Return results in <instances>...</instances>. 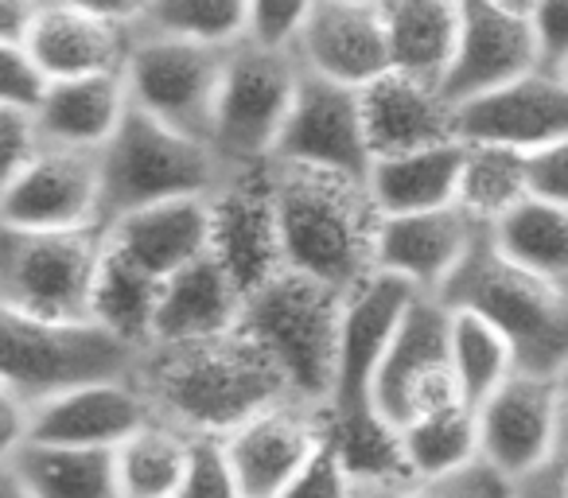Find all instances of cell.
Listing matches in <instances>:
<instances>
[{
	"label": "cell",
	"mask_w": 568,
	"mask_h": 498,
	"mask_svg": "<svg viewBox=\"0 0 568 498\" xmlns=\"http://www.w3.org/2000/svg\"><path fill=\"white\" fill-rule=\"evenodd\" d=\"M133 386L149 402L152 420L187 440H230L293 397L281 366L245 327L203 343H156L141 355Z\"/></svg>",
	"instance_id": "1"
},
{
	"label": "cell",
	"mask_w": 568,
	"mask_h": 498,
	"mask_svg": "<svg viewBox=\"0 0 568 498\" xmlns=\"http://www.w3.org/2000/svg\"><path fill=\"white\" fill-rule=\"evenodd\" d=\"M288 270L355 296L378 277L382 211L371 183L320 167L276 164Z\"/></svg>",
	"instance_id": "2"
},
{
	"label": "cell",
	"mask_w": 568,
	"mask_h": 498,
	"mask_svg": "<svg viewBox=\"0 0 568 498\" xmlns=\"http://www.w3.org/2000/svg\"><path fill=\"white\" fill-rule=\"evenodd\" d=\"M452 312H471L498 327L518 358V374L557 378L568 366V285L545 281L498 254L487 234L440 296Z\"/></svg>",
	"instance_id": "3"
},
{
	"label": "cell",
	"mask_w": 568,
	"mask_h": 498,
	"mask_svg": "<svg viewBox=\"0 0 568 498\" xmlns=\"http://www.w3.org/2000/svg\"><path fill=\"white\" fill-rule=\"evenodd\" d=\"M351 296L304 273H281L245 304V332L281 366L296 402L327 409L339 389Z\"/></svg>",
	"instance_id": "4"
},
{
	"label": "cell",
	"mask_w": 568,
	"mask_h": 498,
	"mask_svg": "<svg viewBox=\"0 0 568 498\" xmlns=\"http://www.w3.org/2000/svg\"><path fill=\"white\" fill-rule=\"evenodd\" d=\"M4 374L0 389L36 405L55 402L74 389L133 382L144 350L121 343L94 319H24L4 312Z\"/></svg>",
	"instance_id": "5"
},
{
	"label": "cell",
	"mask_w": 568,
	"mask_h": 498,
	"mask_svg": "<svg viewBox=\"0 0 568 498\" xmlns=\"http://www.w3.org/2000/svg\"><path fill=\"white\" fill-rule=\"evenodd\" d=\"M226 164L206 141L180 133L141 110H129L121 133L102 152L105 226L144 206L175 199H211Z\"/></svg>",
	"instance_id": "6"
},
{
	"label": "cell",
	"mask_w": 568,
	"mask_h": 498,
	"mask_svg": "<svg viewBox=\"0 0 568 498\" xmlns=\"http://www.w3.org/2000/svg\"><path fill=\"white\" fill-rule=\"evenodd\" d=\"M105 250V226L74 234H24L0 226V312L51 324L90 319Z\"/></svg>",
	"instance_id": "7"
},
{
	"label": "cell",
	"mask_w": 568,
	"mask_h": 498,
	"mask_svg": "<svg viewBox=\"0 0 568 498\" xmlns=\"http://www.w3.org/2000/svg\"><path fill=\"white\" fill-rule=\"evenodd\" d=\"M304 67L296 55H276L242 43L226 55L211 149L226 167L273 164L284 125L293 118Z\"/></svg>",
	"instance_id": "8"
},
{
	"label": "cell",
	"mask_w": 568,
	"mask_h": 498,
	"mask_svg": "<svg viewBox=\"0 0 568 498\" xmlns=\"http://www.w3.org/2000/svg\"><path fill=\"white\" fill-rule=\"evenodd\" d=\"M206 203H211V257L230 273L245 301L288 273L281 203H276V164L226 167L219 191Z\"/></svg>",
	"instance_id": "9"
},
{
	"label": "cell",
	"mask_w": 568,
	"mask_h": 498,
	"mask_svg": "<svg viewBox=\"0 0 568 498\" xmlns=\"http://www.w3.org/2000/svg\"><path fill=\"white\" fill-rule=\"evenodd\" d=\"M464 402L452 370V308L436 296H417L378 363L371 405L394 428Z\"/></svg>",
	"instance_id": "10"
},
{
	"label": "cell",
	"mask_w": 568,
	"mask_h": 498,
	"mask_svg": "<svg viewBox=\"0 0 568 498\" xmlns=\"http://www.w3.org/2000/svg\"><path fill=\"white\" fill-rule=\"evenodd\" d=\"M226 55L230 51L199 48V43L136 35L125 67L133 110L211 144Z\"/></svg>",
	"instance_id": "11"
},
{
	"label": "cell",
	"mask_w": 568,
	"mask_h": 498,
	"mask_svg": "<svg viewBox=\"0 0 568 498\" xmlns=\"http://www.w3.org/2000/svg\"><path fill=\"white\" fill-rule=\"evenodd\" d=\"M136 17L141 4L125 0H51L40 4L28 55L51 82L125 74L136 48Z\"/></svg>",
	"instance_id": "12"
},
{
	"label": "cell",
	"mask_w": 568,
	"mask_h": 498,
	"mask_svg": "<svg viewBox=\"0 0 568 498\" xmlns=\"http://www.w3.org/2000/svg\"><path fill=\"white\" fill-rule=\"evenodd\" d=\"M0 226L24 234H74L105 226L102 156L48 149L0 187Z\"/></svg>",
	"instance_id": "13"
},
{
	"label": "cell",
	"mask_w": 568,
	"mask_h": 498,
	"mask_svg": "<svg viewBox=\"0 0 568 498\" xmlns=\"http://www.w3.org/2000/svg\"><path fill=\"white\" fill-rule=\"evenodd\" d=\"M545 71L541 40H537L534 4L510 0H467L459 55L452 67L444 94L456 105L506 90L529 74Z\"/></svg>",
	"instance_id": "14"
},
{
	"label": "cell",
	"mask_w": 568,
	"mask_h": 498,
	"mask_svg": "<svg viewBox=\"0 0 568 498\" xmlns=\"http://www.w3.org/2000/svg\"><path fill=\"white\" fill-rule=\"evenodd\" d=\"M475 417H479V464L514 487L552 456L565 425V402L552 378L514 374L490 402L475 409Z\"/></svg>",
	"instance_id": "15"
},
{
	"label": "cell",
	"mask_w": 568,
	"mask_h": 498,
	"mask_svg": "<svg viewBox=\"0 0 568 498\" xmlns=\"http://www.w3.org/2000/svg\"><path fill=\"white\" fill-rule=\"evenodd\" d=\"M296 59L308 74L363 94L394 71L386 0H316L308 4Z\"/></svg>",
	"instance_id": "16"
},
{
	"label": "cell",
	"mask_w": 568,
	"mask_h": 498,
	"mask_svg": "<svg viewBox=\"0 0 568 498\" xmlns=\"http://www.w3.org/2000/svg\"><path fill=\"white\" fill-rule=\"evenodd\" d=\"M273 164L320 167L366 180L371 175V144H366L363 102L355 90H343L304 71L293 118L284 125Z\"/></svg>",
	"instance_id": "17"
},
{
	"label": "cell",
	"mask_w": 568,
	"mask_h": 498,
	"mask_svg": "<svg viewBox=\"0 0 568 498\" xmlns=\"http://www.w3.org/2000/svg\"><path fill=\"white\" fill-rule=\"evenodd\" d=\"M222 444H226V456L234 464L245 498H281L288 482L327 444L324 409L288 397V402L253 417Z\"/></svg>",
	"instance_id": "18"
},
{
	"label": "cell",
	"mask_w": 568,
	"mask_h": 498,
	"mask_svg": "<svg viewBox=\"0 0 568 498\" xmlns=\"http://www.w3.org/2000/svg\"><path fill=\"white\" fill-rule=\"evenodd\" d=\"M568 136V82L552 71L459 105V144H490L537 156Z\"/></svg>",
	"instance_id": "19"
},
{
	"label": "cell",
	"mask_w": 568,
	"mask_h": 498,
	"mask_svg": "<svg viewBox=\"0 0 568 498\" xmlns=\"http://www.w3.org/2000/svg\"><path fill=\"white\" fill-rule=\"evenodd\" d=\"M490 230L479 226L471 214L459 206L433 214H405V218H386L378 237V273L405 281L420 296L440 301L444 288L456 281V273L475 254V245Z\"/></svg>",
	"instance_id": "20"
},
{
	"label": "cell",
	"mask_w": 568,
	"mask_h": 498,
	"mask_svg": "<svg viewBox=\"0 0 568 498\" xmlns=\"http://www.w3.org/2000/svg\"><path fill=\"white\" fill-rule=\"evenodd\" d=\"M358 102H363L371 160H394L459 144V105L440 87L389 71L374 87H366Z\"/></svg>",
	"instance_id": "21"
},
{
	"label": "cell",
	"mask_w": 568,
	"mask_h": 498,
	"mask_svg": "<svg viewBox=\"0 0 568 498\" xmlns=\"http://www.w3.org/2000/svg\"><path fill=\"white\" fill-rule=\"evenodd\" d=\"M152 425V409L133 382H110L63 394L32 409L36 444H63V448L118 451L141 428Z\"/></svg>",
	"instance_id": "22"
},
{
	"label": "cell",
	"mask_w": 568,
	"mask_h": 498,
	"mask_svg": "<svg viewBox=\"0 0 568 498\" xmlns=\"http://www.w3.org/2000/svg\"><path fill=\"white\" fill-rule=\"evenodd\" d=\"M417 296H420L417 288L389 277V273H378L371 285L351 296L339 389H335V402L327 409H366L371 405V386H374V374H378V363L386 358L389 343L402 332Z\"/></svg>",
	"instance_id": "23"
},
{
	"label": "cell",
	"mask_w": 568,
	"mask_h": 498,
	"mask_svg": "<svg viewBox=\"0 0 568 498\" xmlns=\"http://www.w3.org/2000/svg\"><path fill=\"white\" fill-rule=\"evenodd\" d=\"M110 245L121 257L141 265L156 281H172L211 257V203L206 199H175V203L144 206L105 226Z\"/></svg>",
	"instance_id": "24"
},
{
	"label": "cell",
	"mask_w": 568,
	"mask_h": 498,
	"mask_svg": "<svg viewBox=\"0 0 568 498\" xmlns=\"http://www.w3.org/2000/svg\"><path fill=\"white\" fill-rule=\"evenodd\" d=\"M129 110H133V98H129L125 74H102V79L55 82L36 110V121L48 149L102 156L121 133Z\"/></svg>",
	"instance_id": "25"
},
{
	"label": "cell",
	"mask_w": 568,
	"mask_h": 498,
	"mask_svg": "<svg viewBox=\"0 0 568 498\" xmlns=\"http://www.w3.org/2000/svg\"><path fill=\"white\" fill-rule=\"evenodd\" d=\"M327 444L343 459L358 498H397L417 487V471L405 451L402 428H394L374 405L366 409H324Z\"/></svg>",
	"instance_id": "26"
},
{
	"label": "cell",
	"mask_w": 568,
	"mask_h": 498,
	"mask_svg": "<svg viewBox=\"0 0 568 498\" xmlns=\"http://www.w3.org/2000/svg\"><path fill=\"white\" fill-rule=\"evenodd\" d=\"M245 293L230 281L214 257H203L191 270L164 281L156 319V343H203L219 335L242 332Z\"/></svg>",
	"instance_id": "27"
},
{
	"label": "cell",
	"mask_w": 568,
	"mask_h": 498,
	"mask_svg": "<svg viewBox=\"0 0 568 498\" xmlns=\"http://www.w3.org/2000/svg\"><path fill=\"white\" fill-rule=\"evenodd\" d=\"M389 63L428 87L448 82L464 35V4L452 0H386Z\"/></svg>",
	"instance_id": "28"
},
{
	"label": "cell",
	"mask_w": 568,
	"mask_h": 498,
	"mask_svg": "<svg viewBox=\"0 0 568 498\" xmlns=\"http://www.w3.org/2000/svg\"><path fill=\"white\" fill-rule=\"evenodd\" d=\"M459 172H464V144H444L433 152L374 160L366 183L382 218H405V214H433L456 206Z\"/></svg>",
	"instance_id": "29"
},
{
	"label": "cell",
	"mask_w": 568,
	"mask_h": 498,
	"mask_svg": "<svg viewBox=\"0 0 568 498\" xmlns=\"http://www.w3.org/2000/svg\"><path fill=\"white\" fill-rule=\"evenodd\" d=\"M0 464L12 467L36 498H121L113 451L28 440L9 456H0Z\"/></svg>",
	"instance_id": "30"
},
{
	"label": "cell",
	"mask_w": 568,
	"mask_h": 498,
	"mask_svg": "<svg viewBox=\"0 0 568 498\" xmlns=\"http://www.w3.org/2000/svg\"><path fill=\"white\" fill-rule=\"evenodd\" d=\"M160 296H164V281L144 273L118 250H105L102 273L94 285V304H90V319L118 335L121 343L136 350L156 347V319H160Z\"/></svg>",
	"instance_id": "31"
},
{
	"label": "cell",
	"mask_w": 568,
	"mask_h": 498,
	"mask_svg": "<svg viewBox=\"0 0 568 498\" xmlns=\"http://www.w3.org/2000/svg\"><path fill=\"white\" fill-rule=\"evenodd\" d=\"M526 199H534L529 156L510 149H490V144H464V172H459L456 195L459 211L471 214L479 226L495 230Z\"/></svg>",
	"instance_id": "32"
},
{
	"label": "cell",
	"mask_w": 568,
	"mask_h": 498,
	"mask_svg": "<svg viewBox=\"0 0 568 498\" xmlns=\"http://www.w3.org/2000/svg\"><path fill=\"white\" fill-rule=\"evenodd\" d=\"M245 28H250V4L237 0H152L141 4L136 17V35L183 40L214 51L242 48Z\"/></svg>",
	"instance_id": "33"
},
{
	"label": "cell",
	"mask_w": 568,
	"mask_h": 498,
	"mask_svg": "<svg viewBox=\"0 0 568 498\" xmlns=\"http://www.w3.org/2000/svg\"><path fill=\"white\" fill-rule=\"evenodd\" d=\"M490 234H495L498 254L506 262L521 265L545 281L568 285V211L541 203V199H526Z\"/></svg>",
	"instance_id": "34"
},
{
	"label": "cell",
	"mask_w": 568,
	"mask_h": 498,
	"mask_svg": "<svg viewBox=\"0 0 568 498\" xmlns=\"http://www.w3.org/2000/svg\"><path fill=\"white\" fill-rule=\"evenodd\" d=\"M405 451L420 482H436L479 464V417L467 402L436 409L402 428Z\"/></svg>",
	"instance_id": "35"
},
{
	"label": "cell",
	"mask_w": 568,
	"mask_h": 498,
	"mask_svg": "<svg viewBox=\"0 0 568 498\" xmlns=\"http://www.w3.org/2000/svg\"><path fill=\"white\" fill-rule=\"evenodd\" d=\"M191 444L195 440L160 425V420L141 428L133 440H125L113 451L121 498H180L191 467Z\"/></svg>",
	"instance_id": "36"
},
{
	"label": "cell",
	"mask_w": 568,
	"mask_h": 498,
	"mask_svg": "<svg viewBox=\"0 0 568 498\" xmlns=\"http://www.w3.org/2000/svg\"><path fill=\"white\" fill-rule=\"evenodd\" d=\"M452 370H456L459 397L479 409L518 374V358L510 343L498 335V327L471 312H452Z\"/></svg>",
	"instance_id": "37"
},
{
	"label": "cell",
	"mask_w": 568,
	"mask_h": 498,
	"mask_svg": "<svg viewBox=\"0 0 568 498\" xmlns=\"http://www.w3.org/2000/svg\"><path fill=\"white\" fill-rule=\"evenodd\" d=\"M180 498H245L234 464L222 440H195L191 444V467L183 479Z\"/></svg>",
	"instance_id": "38"
},
{
	"label": "cell",
	"mask_w": 568,
	"mask_h": 498,
	"mask_svg": "<svg viewBox=\"0 0 568 498\" xmlns=\"http://www.w3.org/2000/svg\"><path fill=\"white\" fill-rule=\"evenodd\" d=\"M55 82L28 55V48H0V105L36 113Z\"/></svg>",
	"instance_id": "39"
},
{
	"label": "cell",
	"mask_w": 568,
	"mask_h": 498,
	"mask_svg": "<svg viewBox=\"0 0 568 498\" xmlns=\"http://www.w3.org/2000/svg\"><path fill=\"white\" fill-rule=\"evenodd\" d=\"M304 20H308V4H250L245 43L276 55H296Z\"/></svg>",
	"instance_id": "40"
},
{
	"label": "cell",
	"mask_w": 568,
	"mask_h": 498,
	"mask_svg": "<svg viewBox=\"0 0 568 498\" xmlns=\"http://www.w3.org/2000/svg\"><path fill=\"white\" fill-rule=\"evenodd\" d=\"M43 152H48V144H43L36 113L0 105V167H4V183L17 180L24 167H32Z\"/></svg>",
	"instance_id": "41"
},
{
	"label": "cell",
	"mask_w": 568,
	"mask_h": 498,
	"mask_svg": "<svg viewBox=\"0 0 568 498\" xmlns=\"http://www.w3.org/2000/svg\"><path fill=\"white\" fill-rule=\"evenodd\" d=\"M281 498H358V490H355V482H351L343 459L335 456V448L324 444V448L316 451V459L288 482V490H284Z\"/></svg>",
	"instance_id": "42"
},
{
	"label": "cell",
	"mask_w": 568,
	"mask_h": 498,
	"mask_svg": "<svg viewBox=\"0 0 568 498\" xmlns=\"http://www.w3.org/2000/svg\"><path fill=\"white\" fill-rule=\"evenodd\" d=\"M510 482L503 475H495L490 467L475 464L459 475H448V479H436V482H417L413 490L397 498H510Z\"/></svg>",
	"instance_id": "43"
},
{
	"label": "cell",
	"mask_w": 568,
	"mask_h": 498,
	"mask_svg": "<svg viewBox=\"0 0 568 498\" xmlns=\"http://www.w3.org/2000/svg\"><path fill=\"white\" fill-rule=\"evenodd\" d=\"M529 187L534 199L568 211V136L529 156Z\"/></svg>",
	"instance_id": "44"
},
{
	"label": "cell",
	"mask_w": 568,
	"mask_h": 498,
	"mask_svg": "<svg viewBox=\"0 0 568 498\" xmlns=\"http://www.w3.org/2000/svg\"><path fill=\"white\" fill-rule=\"evenodd\" d=\"M510 498H568V413H565V425H560V440H557V448H552V456L545 459L534 475L514 482Z\"/></svg>",
	"instance_id": "45"
},
{
	"label": "cell",
	"mask_w": 568,
	"mask_h": 498,
	"mask_svg": "<svg viewBox=\"0 0 568 498\" xmlns=\"http://www.w3.org/2000/svg\"><path fill=\"white\" fill-rule=\"evenodd\" d=\"M534 24H537V40H541L545 71L560 74L568 67V0L534 4Z\"/></svg>",
	"instance_id": "46"
},
{
	"label": "cell",
	"mask_w": 568,
	"mask_h": 498,
	"mask_svg": "<svg viewBox=\"0 0 568 498\" xmlns=\"http://www.w3.org/2000/svg\"><path fill=\"white\" fill-rule=\"evenodd\" d=\"M28 436H32V405L20 402L9 389H0V456L28 444Z\"/></svg>",
	"instance_id": "47"
},
{
	"label": "cell",
	"mask_w": 568,
	"mask_h": 498,
	"mask_svg": "<svg viewBox=\"0 0 568 498\" xmlns=\"http://www.w3.org/2000/svg\"><path fill=\"white\" fill-rule=\"evenodd\" d=\"M40 0H0V48H28Z\"/></svg>",
	"instance_id": "48"
},
{
	"label": "cell",
	"mask_w": 568,
	"mask_h": 498,
	"mask_svg": "<svg viewBox=\"0 0 568 498\" xmlns=\"http://www.w3.org/2000/svg\"><path fill=\"white\" fill-rule=\"evenodd\" d=\"M0 498H36V495L28 490V482L20 479L12 467L0 464Z\"/></svg>",
	"instance_id": "49"
},
{
	"label": "cell",
	"mask_w": 568,
	"mask_h": 498,
	"mask_svg": "<svg viewBox=\"0 0 568 498\" xmlns=\"http://www.w3.org/2000/svg\"><path fill=\"white\" fill-rule=\"evenodd\" d=\"M552 382H557V389H560V402H565V413H568V366H565V370H560Z\"/></svg>",
	"instance_id": "50"
},
{
	"label": "cell",
	"mask_w": 568,
	"mask_h": 498,
	"mask_svg": "<svg viewBox=\"0 0 568 498\" xmlns=\"http://www.w3.org/2000/svg\"><path fill=\"white\" fill-rule=\"evenodd\" d=\"M560 79H565V82H568V67H565V71H560Z\"/></svg>",
	"instance_id": "51"
}]
</instances>
